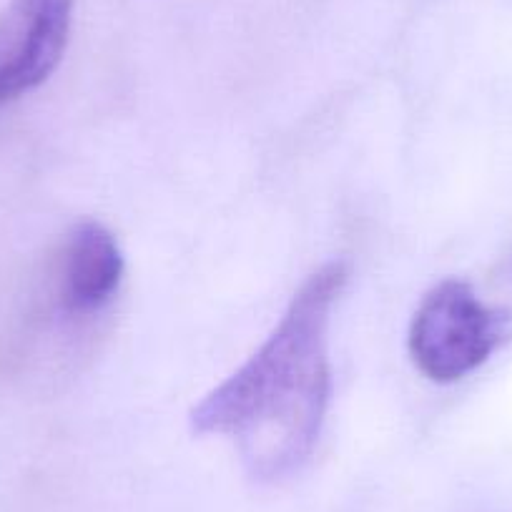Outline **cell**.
<instances>
[{"label": "cell", "instance_id": "1", "mask_svg": "<svg viewBox=\"0 0 512 512\" xmlns=\"http://www.w3.org/2000/svg\"><path fill=\"white\" fill-rule=\"evenodd\" d=\"M347 279L342 259L309 274L262 347L191 410V430L234 442L256 480L294 475L317 447L332 395L329 324Z\"/></svg>", "mask_w": 512, "mask_h": 512}, {"label": "cell", "instance_id": "2", "mask_svg": "<svg viewBox=\"0 0 512 512\" xmlns=\"http://www.w3.org/2000/svg\"><path fill=\"white\" fill-rule=\"evenodd\" d=\"M507 334V317L460 279H442L417 304L407 334L415 367L430 382L452 384L480 369Z\"/></svg>", "mask_w": 512, "mask_h": 512}, {"label": "cell", "instance_id": "3", "mask_svg": "<svg viewBox=\"0 0 512 512\" xmlns=\"http://www.w3.org/2000/svg\"><path fill=\"white\" fill-rule=\"evenodd\" d=\"M73 26V0H8L0 13V106L53 76Z\"/></svg>", "mask_w": 512, "mask_h": 512}, {"label": "cell", "instance_id": "4", "mask_svg": "<svg viewBox=\"0 0 512 512\" xmlns=\"http://www.w3.org/2000/svg\"><path fill=\"white\" fill-rule=\"evenodd\" d=\"M123 251L111 229L86 219L68 231L58 254V304L71 317H91L111 304L123 279Z\"/></svg>", "mask_w": 512, "mask_h": 512}]
</instances>
